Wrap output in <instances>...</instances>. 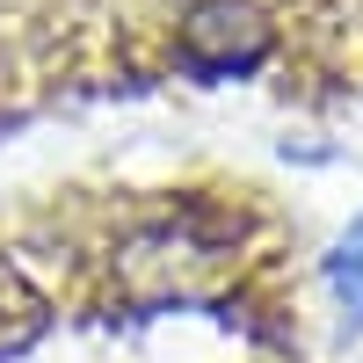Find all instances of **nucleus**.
<instances>
[{
    "label": "nucleus",
    "instance_id": "obj_3",
    "mask_svg": "<svg viewBox=\"0 0 363 363\" xmlns=\"http://www.w3.org/2000/svg\"><path fill=\"white\" fill-rule=\"evenodd\" d=\"M44 327H51V298L29 284V269L15 255H0V363H15L44 342Z\"/></svg>",
    "mask_w": 363,
    "mask_h": 363
},
{
    "label": "nucleus",
    "instance_id": "obj_1",
    "mask_svg": "<svg viewBox=\"0 0 363 363\" xmlns=\"http://www.w3.org/2000/svg\"><path fill=\"white\" fill-rule=\"evenodd\" d=\"M233 269V247L203 225H138L116 240L109 255V284L131 313H167V306H196L218 291V277Z\"/></svg>",
    "mask_w": 363,
    "mask_h": 363
},
{
    "label": "nucleus",
    "instance_id": "obj_4",
    "mask_svg": "<svg viewBox=\"0 0 363 363\" xmlns=\"http://www.w3.org/2000/svg\"><path fill=\"white\" fill-rule=\"evenodd\" d=\"M335 291H342V320L356 335V327H363V233H356V247L335 255Z\"/></svg>",
    "mask_w": 363,
    "mask_h": 363
},
{
    "label": "nucleus",
    "instance_id": "obj_2",
    "mask_svg": "<svg viewBox=\"0 0 363 363\" xmlns=\"http://www.w3.org/2000/svg\"><path fill=\"white\" fill-rule=\"evenodd\" d=\"M269 51V29L255 8H240V0H211L182 22V58H189L196 73H247L255 58Z\"/></svg>",
    "mask_w": 363,
    "mask_h": 363
}]
</instances>
